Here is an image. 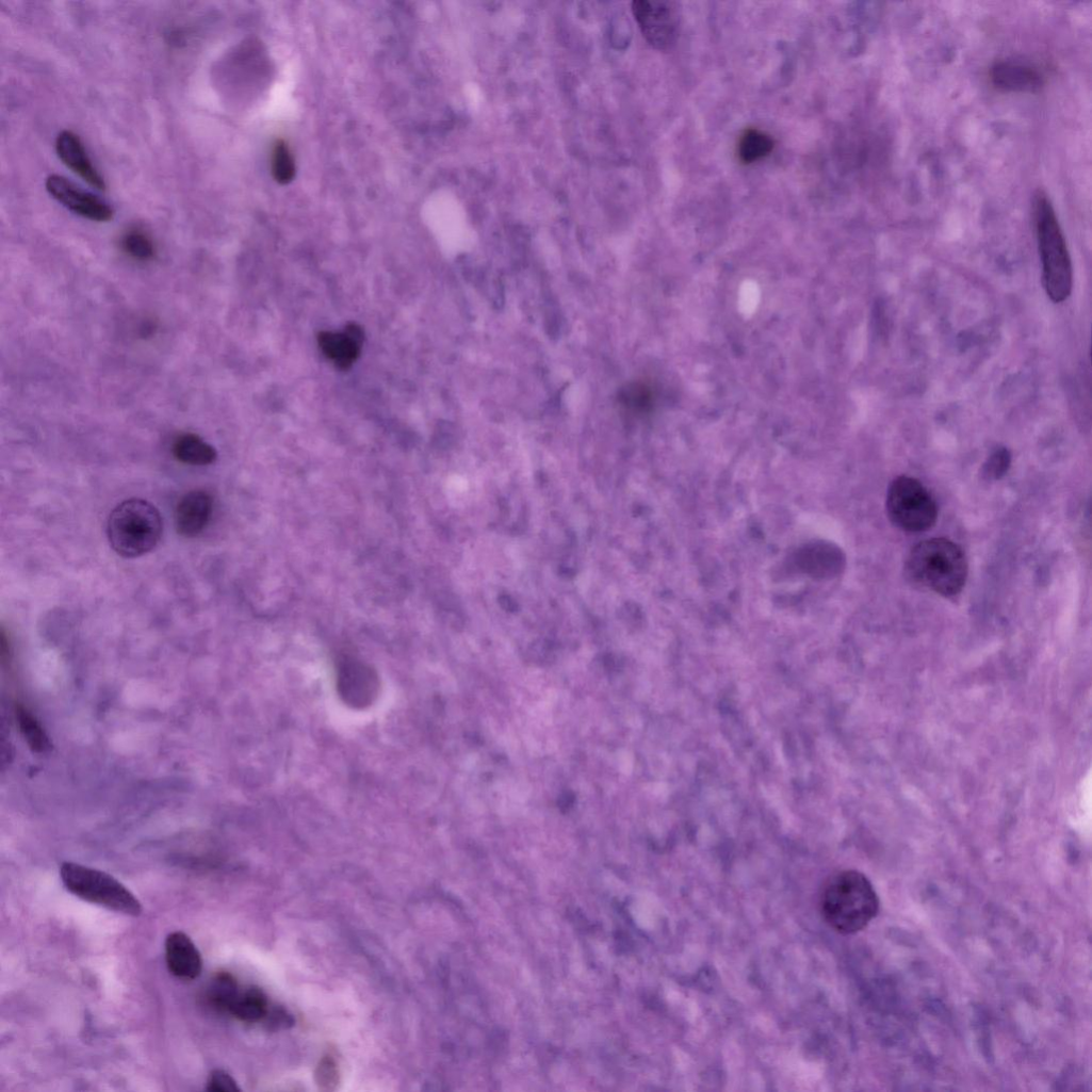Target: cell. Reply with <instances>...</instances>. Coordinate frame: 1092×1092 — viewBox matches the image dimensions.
<instances>
[{"instance_id": "obj_12", "label": "cell", "mask_w": 1092, "mask_h": 1092, "mask_svg": "<svg viewBox=\"0 0 1092 1092\" xmlns=\"http://www.w3.org/2000/svg\"><path fill=\"white\" fill-rule=\"evenodd\" d=\"M166 961L170 973L183 980L198 978L203 968L200 950L194 941L182 931L170 933L165 943Z\"/></svg>"}, {"instance_id": "obj_15", "label": "cell", "mask_w": 1092, "mask_h": 1092, "mask_svg": "<svg viewBox=\"0 0 1092 1092\" xmlns=\"http://www.w3.org/2000/svg\"><path fill=\"white\" fill-rule=\"evenodd\" d=\"M173 453L176 459L182 463L206 467L214 463L217 459L216 450L196 434H182L174 442Z\"/></svg>"}, {"instance_id": "obj_22", "label": "cell", "mask_w": 1092, "mask_h": 1092, "mask_svg": "<svg viewBox=\"0 0 1092 1092\" xmlns=\"http://www.w3.org/2000/svg\"><path fill=\"white\" fill-rule=\"evenodd\" d=\"M1011 464V454L1006 447H997L987 459L983 468V477L989 480H998L1008 472Z\"/></svg>"}, {"instance_id": "obj_14", "label": "cell", "mask_w": 1092, "mask_h": 1092, "mask_svg": "<svg viewBox=\"0 0 1092 1092\" xmlns=\"http://www.w3.org/2000/svg\"><path fill=\"white\" fill-rule=\"evenodd\" d=\"M991 80L997 89L1009 93H1036L1043 85L1038 69L1013 61L996 63L991 69Z\"/></svg>"}, {"instance_id": "obj_1", "label": "cell", "mask_w": 1092, "mask_h": 1092, "mask_svg": "<svg viewBox=\"0 0 1092 1092\" xmlns=\"http://www.w3.org/2000/svg\"><path fill=\"white\" fill-rule=\"evenodd\" d=\"M820 909L832 929L842 934H852L863 930L877 916L879 898L864 874L843 870L825 884Z\"/></svg>"}, {"instance_id": "obj_8", "label": "cell", "mask_w": 1092, "mask_h": 1092, "mask_svg": "<svg viewBox=\"0 0 1092 1092\" xmlns=\"http://www.w3.org/2000/svg\"><path fill=\"white\" fill-rule=\"evenodd\" d=\"M338 692L345 704L362 710L371 706L379 696L380 680L369 665L344 658L338 669Z\"/></svg>"}, {"instance_id": "obj_19", "label": "cell", "mask_w": 1092, "mask_h": 1092, "mask_svg": "<svg viewBox=\"0 0 1092 1092\" xmlns=\"http://www.w3.org/2000/svg\"><path fill=\"white\" fill-rule=\"evenodd\" d=\"M17 719L21 732L33 751L46 753L51 750L52 744L50 737L36 717H34L28 708L19 705L17 708Z\"/></svg>"}, {"instance_id": "obj_18", "label": "cell", "mask_w": 1092, "mask_h": 1092, "mask_svg": "<svg viewBox=\"0 0 1092 1092\" xmlns=\"http://www.w3.org/2000/svg\"><path fill=\"white\" fill-rule=\"evenodd\" d=\"M240 991L237 979L231 974L223 972L211 981L208 999L217 1010L229 1012Z\"/></svg>"}, {"instance_id": "obj_5", "label": "cell", "mask_w": 1092, "mask_h": 1092, "mask_svg": "<svg viewBox=\"0 0 1092 1092\" xmlns=\"http://www.w3.org/2000/svg\"><path fill=\"white\" fill-rule=\"evenodd\" d=\"M61 877L70 893L87 902L130 916H138L143 912L140 899L105 871L66 862L61 867Z\"/></svg>"}, {"instance_id": "obj_24", "label": "cell", "mask_w": 1092, "mask_h": 1092, "mask_svg": "<svg viewBox=\"0 0 1092 1092\" xmlns=\"http://www.w3.org/2000/svg\"><path fill=\"white\" fill-rule=\"evenodd\" d=\"M206 1089L210 1092L241 1091L237 1080L224 1070H215L212 1072Z\"/></svg>"}, {"instance_id": "obj_9", "label": "cell", "mask_w": 1092, "mask_h": 1092, "mask_svg": "<svg viewBox=\"0 0 1092 1092\" xmlns=\"http://www.w3.org/2000/svg\"><path fill=\"white\" fill-rule=\"evenodd\" d=\"M46 188L56 201L83 218L96 223H109L114 219L115 212L108 202L63 176H50Z\"/></svg>"}, {"instance_id": "obj_16", "label": "cell", "mask_w": 1092, "mask_h": 1092, "mask_svg": "<svg viewBox=\"0 0 1092 1092\" xmlns=\"http://www.w3.org/2000/svg\"><path fill=\"white\" fill-rule=\"evenodd\" d=\"M229 1013L244 1022H259L268 1013L267 997L263 991L255 987L240 991Z\"/></svg>"}, {"instance_id": "obj_2", "label": "cell", "mask_w": 1092, "mask_h": 1092, "mask_svg": "<svg viewBox=\"0 0 1092 1092\" xmlns=\"http://www.w3.org/2000/svg\"><path fill=\"white\" fill-rule=\"evenodd\" d=\"M906 569L915 583L943 597L959 594L967 578L964 552L944 538L916 544L907 558Z\"/></svg>"}, {"instance_id": "obj_10", "label": "cell", "mask_w": 1092, "mask_h": 1092, "mask_svg": "<svg viewBox=\"0 0 1092 1092\" xmlns=\"http://www.w3.org/2000/svg\"><path fill=\"white\" fill-rule=\"evenodd\" d=\"M214 509L212 495L205 490L185 494L176 510L178 533L185 538H196L208 527Z\"/></svg>"}, {"instance_id": "obj_23", "label": "cell", "mask_w": 1092, "mask_h": 1092, "mask_svg": "<svg viewBox=\"0 0 1092 1092\" xmlns=\"http://www.w3.org/2000/svg\"><path fill=\"white\" fill-rule=\"evenodd\" d=\"M315 1078L322 1090H336L339 1083V1069L332 1057L327 1056L322 1059L316 1069Z\"/></svg>"}, {"instance_id": "obj_3", "label": "cell", "mask_w": 1092, "mask_h": 1092, "mask_svg": "<svg viewBox=\"0 0 1092 1092\" xmlns=\"http://www.w3.org/2000/svg\"><path fill=\"white\" fill-rule=\"evenodd\" d=\"M1034 217L1044 289L1053 303L1061 304L1072 292V263L1055 211L1042 193L1036 197Z\"/></svg>"}, {"instance_id": "obj_6", "label": "cell", "mask_w": 1092, "mask_h": 1092, "mask_svg": "<svg viewBox=\"0 0 1092 1092\" xmlns=\"http://www.w3.org/2000/svg\"><path fill=\"white\" fill-rule=\"evenodd\" d=\"M886 511L891 522L908 533L929 531L938 519V507L931 494L918 480L908 476H899L890 485Z\"/></svg>"}, {"instance_id": "obj_11", "label": "cell", "mask_w": 1092, "mask_h": 1092, "mask_svg": "<svg viewBox=\"0 0 1092 1092\" xmlns=\"http://www.w3.org/2000/svg\"><path fill=\"white\" fill-rule=\"evenodd\" d=\"M364 333L357 324H349L342 333L321 332L319 345L324 355L337 368L347 371L353 368L361 355Z\"/></svg>"}, {"instance_id": "obj_20", "label": "cell", "mask_w": 1092, "mask_h": 1092, "mask_svg": "<svg viewBox=\"0 0 1092 1092\" xmlns=\"http://www.w3.org/2000/svg\"><path fill=\"white\" fill-rule=\"evenodd\" d=\"M121 248L130 258L140 262L152 261L157 256L154 241L140 228L130 229L124 234Z\"/></svg>"}, {"instance_id": "obj_13", "label": "cell", "mask_w": 1092, "mask_h": 1092, "mask_svg": "<svg viewBox=\"0 0 1092 1092\" xmlns=\"http://www.w3.org/2000/svg\"><path fill=\"white\" fill-rule=\"evenodd\" d=\"M61 161L91 186L105 191L107 183L89 159L80 137L71 131L62 132L56 140Z\"/></svg>"}, {"instance_id": "obj_17", "label": "cell", "mask_w": 1092, "mask_h": 1092, "mask_svg": "<svg viewBox=\"0 0 1092 1092\" xmlns=\"http://www.w3.org/2000/svg\"><path fill=\"white\" fill-rule=\"evenodd\" d=\"M775 147L770 136L759 130H747L738 144V157L745 164H752L768 157Z\"/></svg>"}, {"instance_id": "obj_21", "label": "cell", "mask_w": 1092, "mask_h": 1092, "mask_svg": "<svg viewBox=\"0 0 1092 1092\" xmlns=\"http://www.w3.org/2000/svg\"><path fill=\"white\" fill-rule=\"evenodd\" d=\"M272 172L275 180L282 185L291 183L295 178V161L284 142H278L274 148Z\"/></svg>"}, {"instance_id": "obj_4", "label": "cell", "mask_w": 1092, "mask_h": 1092, "mask_svg": "<svg viewBox=\"0 0 1092 1092\" xmlns=\"http://www.w3.org/2000/svg\"><path fill=\"white\" fill-rule=\"evenodd\" d=\"M163 531L161 512L142 499L119 504L108 523L110 543L125 558H137L152 552L161 542Z\"/></svg>"}, {"instance_id": "obj_7", "label": "cell", "mask_w": 1092, "mask_h": 1092, "mask_svg": "<svg viewBox=\"0 0 1092 1092\" xmlns=\"http://www.w3.org/2000/svg\"><path fill=\"white\" fill-rule=\"evenodd\" d=\"M633 14L647 42L657 50L666 51L675 45L681 26V12L673 2L633 3Z\"/></svg>"}]
</instances>
